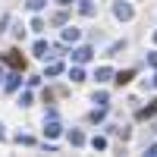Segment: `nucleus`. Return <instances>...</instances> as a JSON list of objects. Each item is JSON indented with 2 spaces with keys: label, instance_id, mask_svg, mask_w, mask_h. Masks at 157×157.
Wrapping results in <instances>:
<instances>
[{
  "label": "nucleus",
  "instance_id": "nucleus-6",
  "mask_svg": "<svg viewBox=\"0 0 157 157\" xmlns=\"http://www.w3.org/2000/svg\"><path fill=\"white\" fill-rule=\"evenodd\" d=\"M94 82H98V85H107V82H113V69H110V66H101V69L94 72Z\"/></svg>",
  "mask_w": 157,
  "mask_h": 157
},
{
  "label": "nucleus",
  "instance_id": "nucleus-15",
  "mask_svg": "<svg viewBox=\"0 0 157 157\" xmlns=\"http://www.w3.org/2000/svg\"><path fill=\"white\" fill-rule=\"evenodd\" d=\"M32 101H35V94H32V88H29V91L19 94V107H32Z\"/></svg>",
  "mask_w": 157,
  "mask_h": 157
},
{
  "label": "nucleus",
  "instance_id": "nucleus-3",
  "mask_svg": "<svg viewBox=\"0 0 157 157\" xmlns=\"http://www.w3.org/2000/svg\"><path fill=\"white\" fill-rule=\"evenodd\" d=\"M60 132H63L60 120H57V116H47V120H44V135H47V138H57Z\"/></svg>",
  "mask_w": 157,
  "mask_h": 157
},
{
  "label": "nucleus",
  "instance_id": "nucleus-5",
  "mask_svg": "<svg viewBox=\"0 0 157 157\" xmlns=\"http://www.w3.org/2000/svg\"><path fill=\"white\" fill-rule=\"evenodd\" d=\"M78 38H82V29H75V25H66V29H63V44H75Z\"/></svg>",
  "mask_w": 157,
  "mask_h": 157
},
{
  "label": "nucleus",
  "instance_id": "nucleus-13",
  "mask_svg": "<svg viewBox=\"0 0 157 157\" xmlns=\"http://www.w3.org/2000/svg\"><path fill=\"white\" fill-rule=\"evenodd\" d=\"M69 78H72V82H85V72H82V63H75V66L69 69Z\"/></svg>",
  "mask_w": 157,
  "mask_h": 157
},
{
  "label": "nucleus",
  "instance_id": "nucleus-28",
  "mask_svg": "<svg viewBox=\"0 0 157 157\" xmlns=\"http://www.w3.org/2000/svg\"><path fill=\"white\" fill-rule=\"evenodd\" d=\"M3 78H6V75H3V63H0V82H3Z\"/></svg>",
  "mask_w": 157,
  "mask_h": 157
},
{
  "label": "nucleus",
  "instance_id": "nucleus-22",
  "mask_svg": "<svg viewBox=\"0 0 157 157\" xmlns=\"http://www.w3.org/2000/svg\"><path fill=\"white\" fill-rule=\"evenodd\" d=\"M13 22V16H10V13H6V16H0V32H6V25Z\"/></svg>",
  "mask_w": 157,
  "mask_h": 157
},
{
  "label": "nucleus",
  "instance_id": "nucleus-2",
  "mask_svg": "<svg viewBox=\"0 0 157 157\" xmlns=\"http://www.w3.org/2000/svg\"><path fill=\"white\" fill-rule=\"evenodd\" d=\"M3 66H10V69H25V57L19 54V50H6V54H3Z\"/></svg>",
  "mask_w": 157,
  "mask_h": 157
},
{
  "label": "nucleus",
  "instance_id": "nucleus-18",
  "mask_svg": "<svg viewBox=\"0 0 157 157\" xmlns=\"http://www.w3.org/2000/svg\"><path fill=\"white\" fill-rule=\"evenodd\" d=\"M25 6H29L32 13H38V10H44V6H47V0H25Z\"/></svg>",
  "mask_w": 157,
  "mask_h": 157
},
{
  "label": "nucleus",
  "instance_id": "nucleus-11",
  "mask_svg": "<svg viewBox=\"0 0 157 157\" xmlns=\"http://www.w3.org/2000/svg\"><path fill=\"white\" fill-rule=\"evenodd\" d=\"M60 72H63V63H60V60H54V63H47L44 78H50V75H60Z\"/></svg>",
  "mask_w": 157,
  "mask_h": 157
},
{
  "label": "nucleus",
  "instance_id": "nucleus-16",
  "mask_svg": "<svg viewBox=\"0 0 157 157\" xmlns=\"http://www.w3.org/2000/svg\"><path fill=\"white\" fill-rule=\"evenodd\" d=\"M94 104H98V107H107V104H110V94H107V91H94Z\"/></svg>",
  "mask_w": 157,
  "mask_h": 157
},
{
  "label": "nucleus",
  "instance_id": "nucleus-23",
  "mask_svg": "<svg viewBox=\"0 0 157 157\" xmlns=\"http://www.w3.org/2000/svg\"><path fill=\"white\" fill-rule=\"evenodd\" d=\"M148 66L157 69V50H151V54H148Z\"/></svg>",
  "mask_w": 157,
  "mask_h": 157
},
{
  "label": "nucleus",
  "instance_id": "nucleus-30",
  "mask_svg": "<svg viewBox=\"0 0 157 157\" xmlns=\"http://www.w3.org/2000/svg\"><path fill=\"white\" fill-rule=\"evenodd\" d=\"M154 44H157V32H154Z\"/></svg>",
  "mask_w": 157,
  "mask_h": 157
},
{
  "label": "nucleus",
  "instance_id": "nucleus-9",
  "mask_svg": "<svg viewBox=\"0 0 157 157\" xmlns=\"http://www.w3.org/2000/svg\"><path fill=\"white\" fill-rule=\"evenodd\" d=\"M75 3H78V13H82V16H94V3H91V0H75Z\"/></svg>",
  "mask_w": 157,
  "mask_h": 157
},
{
  "label": "nucleus",
  "instance_id": "nucleus-25",
  "mask_svg": "<svg viewBox=\"0 0 157 157\" xmlns=\"http://www.w3.org/2000/svg\"><path fill=\"white\" fill-rule=\"evenodd\" d=\"M148 157H157V141H154V145H148Z\"/></svg>",
  "mask_w": 157,
  "mask_h": 157
},
{
  "label": "nucleus",
  "instance_id": "nucleus-24",
  "mask_svg": "<svg viewBox=\"0 0 157 157\" xmlns=\"http://www.w3.org/2000/svg\"><path fill=\"white\" fill-rule=\"evenodd\" d=\"M32 29L35 32H44V19H32Z\"/></svg>",
  "mask_w": 157,
  "mask_h": 157
},
{
  "label": "nucleus",
  "instance_id": "nucleus-29",
  "mask_svg": "<svg viewBox=\"0 0 157 157\" xmlns=\"http://www.w3.org/2000/svg\"><path fill=\"white\" fill-rule=\"evenodd\" d=\"M151 82H154V88H157V72H154V78H151Z\"/></svg>",
  "mask_w": 157,
  "mask_h": 157
},
{
  "label": "nucleus",
  "instance_id": "nucleus-21",
  "mask_svg": "<svg viewBox=\"0 0 157 157\" xmlns=\"http://www.w3.org/2000/svg\"><path fill=\"white\" fill-rule=\"evenodd\" d=\"M16 141H19V145H35V138H32V135H16Z\"/></svg>",
  "mask_w": 157,
  "mask_h": 157
},
{
  "label": "nucleus",
  "instance_id": "nucleus-14",
  "mask_svg": "<svg viewBox=\"0 0 157 157\" xmlns=\"http://www.w3.org/2000/svg\"><path fill=\"white\" fill-rule=\"evenodd\" d=\"M154 113H157V107H154V104H148V107L138 110V120H154Z\"/></svg>",
  "mask_w": 157,
  "mask_h": 157
},
{
  "label": "nucleus",
  "instance_id": "nucleus-17",
  "mask_svg": "<svg viewBox=\"0 0 157 157\" xmlns=\"http://www.w3.org/2000/svg\"><path fill=\"white\" fill-rule=\"evenodd\" d=\"M120 50H126V41H113V44L107 47V57H116Z\"/></svg>",
  "mask_w": 157,
  "mask_h": 157
},
{
  "label": "nucleus",
  "instance_id": "nucleus-27",
  "mask_svg": "<svg viewBox=\"0 0 157 157\" xmlns=\"http://www.w3.org/2000/svg\"><path fill=\"white\" fill-rule=\"evenodd\" d=\"M6 138V132H3V123H0V141H3Z\"/></svg>",
  "mask_w": 157,
  "mask_h": 157
},
{
  "label": "nucleus",
  "instance_id": "nucleus-20",
  "mask_svg": "<svg viewBox=\"0 0 157 157\" xmlns=\"http://www.w3.org/2000/svg\"><path fill=\"white\" fill-rule=\"evenodd\" d=\"M54 22H57V25H63V22H66V6H63L60 13H54Z\"/></svg>",
  "mask_w": 157,
  "mask_h": 157
},
{
  "label": "nucleus",
  "instance_id": "nucleus-8",
  "mask_svg": "<svg viewBox=\"0 0 157 157\" xmlns=\"http://www.w3.org/2000/svg\"><path fill=\"white\" fill-rule=\"evenodd\" d=\"M32 54H35V57H47V54H50V44L41 38V41H35V44H32Z\"/></svg>",
  "mask_w": 157,
  "mask_h": 157
},
{
  "label": "nucleus",
  "instance_id": "nucleus-1",
  "mask_svg": "<svg viewBox=\"0 0 157 157\" xmlns=\"http://www.w3.org/2000/svg\"><path fill=\"white\" fill-rule=\"evenodd\" d=\"M113 16L120 22H129L135 16V10H132V3H126V0H116V3H113Z\"/></svg>",
  "mask_w": 157,
  "mask_h": 157
},
{
  "label": "nucleus",
  "instance_id": "nucleus-26",
  "mask_svg": "<svg viewBox=\"0 0 157 157\" xmlns=\"http://www.w3.org/2000/svg\"><path fill=\"white\" fill-rule=\"evenodd\" d=\"M57 3H60V6H72L75 0H57Z\"/></svg>",
  "mask_w": 157,
  "mask_h": 157
},
{
  "label": "nucleus",
  "instance_id": "nucleus-12",
  "mask_svg": "<svg viewBox=\"0 0 157 157\" xmlns=\"http://www.w3.org/2000/svg\"><path fill=\"white\" fill-rule=\"evenodd\" d=\"M132 78H135V72H132V69H126V72H116L113 82H116V85H126V82H132Z\"/></svg>",
  "mask_w": 157,
  "mask_h": 157
},
{
  "label": "nucleus",
  "instance_id": "nucleus-10",
  "mask_svg": "<svg viewBox=\"0 0 157 157\" xmlns=\"http://www.w3.org/2000/svg\"><path fill=\"white\" fill-rule=\"evenodd\" d=\"M69 145H72V148H82V145H85V132L72 129V132H69Z\"/></svg>",
  "mask_w": 157,
  "mask_h": 157
},
{
  "label": "nucleus",
  "instance_id": "nucleus-19",
  "mask_svg": "<svg viewBox=\"0 0 157 157\" xmlns=\"http://www.w3.org/2000/svg\"><path fill=\"white\" fill-rule=\"evenodd\" d=\"M91 148H94V151H104V148H107V138H104V135H94V138H91Z\"/></svg>",
  "mask_w": 157,
  "mask_h": 157
},
{
  "label": "nucleus",
  "instance_id": "nucleus-4",
  "mask_svg": "<svg viewBox=\"0 0 157 157\" xmlns=\"http://www.w3.org/2000/svg\"><path fill=\"white\" fill-rule=\"evenodd\" d=\"M91 57H94V50H91L88 44H78V47L72 50V60H75V63H88Z\"/></svg>",
  "mask_w": 157,
  "mask_h": 157
},
{
  "label": "nucleus",
  "instance_id": "nucleus-7",
  "mask_svg": "<svg viewBox=\"0 0 157 157\" xmlns=\"http://www.w3.org/2000/svg\"><path fill=\"white\" fill-rule=\"evenodd\" d=\"M19 85H22V72H19V69L13 72V75H6V78H3V88H6V91H16Z\"/></svg>",
  "mask_w": 157,
  "mask_h": 157
}]
</instances>
